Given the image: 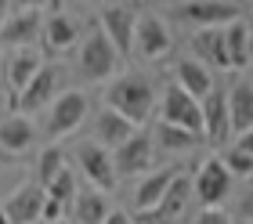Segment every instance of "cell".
I'll return each instance as SVG.
<instances>
[{
	"label": "cell",
	"mask_w": 253,
	"mask_h": 224,
	"mask_svg": "<svg viewBox=\"0 0 253 224\" xmlns=\"http://www.w3.org/2000/svg\"><path fill=\"white\" fill-rule=\"evenodd\" d=\"M105 109L112 112H120L126 123H148V116H152L156 109V90L152 84H148L145 76H137V73H126L120 80H112V87L105 94Z\"/></svg>",
	"instance_id": "6da1fadb"
},
{
	"label": "cell",
	"mask_w": 253,
	"mask_h": 224,
	"mask_svg": "<svg viewBox=\"0 0 253 224\" xmlns=\"http://www.w3.org/2000/svg\"><path fill=\"white\" fill-rule=\"evenodd\" d=\"M120 62H123V58L116 54V47L109 44V37L94 22V26L87 29V37L80 40V51H76V73H80V80H87V84H105V80H112V73L120 69Z\"/></svg>",
	"instance_id": "7a4b0ae2"
},
{
	"label": "cell",
	"mask_w": 253,
	"mask_h": 224,
	"mask_svg": "<svg viewBox=\"0 0 253 224\" xmlns=\"http://www.w3.org/2000/svg\"><path fill=\"white\" fill-rule=\"evenodd\" d=\"M137 18H141V15H137L130 4H109V7H101V15H98L101 33L109 37V44L116 47V54H120V58H130V54H134Z\"/></svg>",
	"instance_id": "3957f363"
},
{
	"label": "cell",
	"mask_w": 253,
	"mask_h": 224,
	"mask_svg": "<svg viewBox=\"0 0 253 224\" xmlns=\"http://www.w3.org/2000/svg\"><path fill=\"white\" fill-rule=\"evenodd\" d=\"M87 94L84 90H65L54 98L51 105V120H47V134L51 137H69L80 131V123L87 120Z\"/></svg>",
	"instance_id": "277c9868"
},
{
	"label": "cell",
	"mask_w": 253,
	"mask_h": 224,
	"mask_svg": "<svg viewBox=\"0 0 253 224\" xmlns=\"http://www.w3.org/2000/svg\"><path fill=\"white\" fill-rule=\"evenodd\" d=\"M76 163H80V170H84V178L94 184V192L109 195L112 188H116V167H112V152H105L101 145H94V141H84V145L76 148Z\"/></svg>",
	"instance_id": "5b68a950"
},
{
	"label": "cell",
	"mask_w": 253,
	"mask_h": 224,
	"mask_svg": "<svg viewBox=\"0 0 253 224\" xmlns=\"http://www.w3.org/2000/svg\"><path fill=\"white\" fill-rule=\"evenodd\" d=\"M159 112H163V123L181 127V131L203 137V109H199V101L188 98V94L181 90L177 84L163 94V105H159Z\"/></svg>",
	"instance_id": "8992f818"
},
{
	"label": "cell",
	"mask_w": 253,
	"mask_h": 224,
	"mask_svg": "<svg viewBox=\"0 0 253 224\" xmlns=\"http://www.w3.org/2000/svg\"><path fill=\"white\" fill-rule=\"evenodd\" d=\"M228 192H232V174L224 170L221 159H206L199 167V174H195V181H192V195L206 210H213L228 199Z\"/></svg>",
	"instance_id": "52a82bcc"
},
{
	"label": "cell",
	"mask_w": 253,
	"mask_h": 224,
	"mask_svg": "<svg viewBox=\"0 0 253 224\" xmlns=\"http://www.w3.org/2000/svg\"><path fill=\"white\" fill-rule=\"evenodd\" d=\"M43 203H47V192L33 181V184H22L18 192H11L4 203H0V210H4V217L11 224H40Z\"/></svg>",
	"instance_id": "ba28073f"
},
{
	"label": "cell",
	"mask_w": 253,
	"mask_h": 224,
	"mask_svg": "<svg viewBox=\"0 0 253 224\" xmlns=\"http://www.w3.org/2000/svg\"><path fill=\"white\" fill-rule=\"evenodd\" d=\"M174 37H170L167 22L156 15H141L137 18V33H134V54H141L145 62H156V58L170 54Z\"/></svg>",
	"instance_id": "9c48e42d"
},
{
	"label": "cell",
	"mask_w": 253,
	"mask_h": 224,
	"mask_svg": "<svg viewBox=\"0 0 253 224\" xmlns=\"http://www.w3.org/2000/svg\"><path fill=\"white\" fill-rule=\"evenodd\" d=\"M152 159H156V145H152V134H145V131H137L126 145H120L116 152H112L116 178L120 174H148Z\"/></svg>",
	"instance_id": "30bf717a"
},
{
	"label": "cell",
	"mask_w": 253,
	"mask_h": 224,
	"mask_svg": "<svg viewBox=\"0 0 253 224\" xmlns=\"http://www.w3.org/2000/svg\"><path fill=\"white\" fill-rule=\"evenodd\" d=\"M40 40H43V47H47L51 54H65L69 47H76L84 40V26H80L73 15H65V11H54V15L43 18Z\"/></svg>",
	"instance_id": "8fae6325"
},
{
	"label": "cell",
	"mask_w": 253,
	"mask_h": 224,
	"mask_svg": "<svg viewBox=\"0 0 253 224\" xmlns=\"http://www.w3.org/2000/svg\"><path fill=\"white\" fill-rule=\"evenodd\" d=\"M40 29H43V11L37 7H18L11 11L4 29H0V44H11V47H29L33 40H40Z\"/></svg>",
	"instance_id": "7c38bea8"
},
{
	"label": "cell",
	"mask_w": 253,
	"mask_h": 224,
	"mask_svg": "<svg viewBox=\"0 0 253 224\" xmlns=\"http://www.w3.org/2000/svg\"><path fill=\"white\" fill-rule=\"evenodd\" d=\"M203 109V137L213 141V145H224L228 134H232V120H228V90H210L199 101Z\"/></svg>",
	"instance_id": "4fadbf2b"
},
{
	"label": "cell",
	"mask_w": 253,
	"mask_h": 224,
	"mask_svg": "<svg viewBox=\"0 0 253 224\" xmlns=\"http://www.w3.org/2000/svg\"><path fill=\"white\" fill-rule=\"evenodd\" d=\"M33 141H37V131H33L29 116L15 112V116H4V120H0V156L22 159L33 148Z\"/></svg>",
	"instance_id": "5bb4252c"
},
{
	"label": "cell",
	"mask_w": 253,
	"mask_h": 224,
	"mask_svg": "<svg viewBox=\"0 0 253 224\" xmlns=\"http://www.w3.org/2000/svg\"><path fill=\"white\" fill-rule=\"evenodd\" d=\"M181 18L195 22L199 29H224L239 22V4H224V0H199V4H185Z\"/></svg>",
	"instance_id": "9a60e30c"
},
{
	"label": "cell",
	"mask_w": 253,
	"mask_h": 224,
	"mask_svg": "<svg viewBox=\"0 0 253 224\" xmlns=\"http://www.w3.org/2000/svg\"><path fill=\"white\" fill-rule=\"evenodd\" d=\"M54 90H58V69L43 65L40 73L33 76V84L18 94V109H22V116L40 112V109H47V105H54Z\"/></svg>",
	"instance_id": "2e32d148"
},
{
	"label": "cell",
	"mask_w": 253,
	"mask_h": 224,
	"mask_svg": "<svg viewBox=\"0 0 253 224\" xmlns=\"http://www.w3.org/2000/svg\"><path fill=\"white\" fill-rule=\"evenodd\" d=\"M137 134V127L134 123H126L120 112H112V109H101L94 116V145H101L105 152H116L120 145H126Z\"/></svg>",
	"instance_id": "e0dca14e"
},
{
	"label": "cell",
	"mask_w": 253,
	"mask_h": 224,
	"mask_svg": "<svg viewBox=\"0 0 253 224\" xmlns=\"http://www.w3.org/2000/svg\"><path fill=\"white\" fill-rule=\"evenodd\" d=\"M228 120H232V134L253 131V84L250 80H239L228 90Z\"/></svg>",
	"instance_id": "ac0fdd59"
},
{
	"label": "cell",
	"mask_w": 253,
	"mask_h": 224,
	"mask_svg": "<svg viewBox=\"0 0 253 224\" xmlns=\"http://www.w3.org/2000/svg\"><path fill=\"white\" fill-rule=\"evenodd\" d=\"M181 170H156V174H148V178L137 184V192H134V206L141 210V214H156L159 210V203H163V195H167V188L174 184V178H177Z\"/></svg>",
	"instance_id": "d6986e66"
},
{
	"label": "cell",
	"mask_w": 253,
	"mask_h": 224,
	"mask_svg": "<svg viewBox=\"0 0 253 224\" xmlns=\"http://www.w3.org/2000/svg\"><path fill=\"white\" fill-rule=\"evenodd\" d=\"M174 76H177V87L188 94V98L195 101H203L206 94L213 90V76H210V69L199 65L195 58H181V62L174 65Z\"/></svg>",
	"instance_id": "ffe728a7"
},
{
	"label": "cell",
	"mask_w": 253,
	"mask_h": 224,
	"mask_svg": "<svg viewBox=\"0 0 253 224\" xmlns=\"http://www.w3.org/2000/svg\"><path fill=\"white\" fill-rule=\"evenodd\" d=\"M192 51L195 62L206 69H228V51H224V29H199L192 37Z\"/></svg>",
	"instance_id": "44dd1931"
},
{
	"label": "cell",
	"mask_w": 253,
	"mask_h": 224,
	"mask_svg": "<svg viewBox=\"0 0 253 224\" xmlns=\"http://www.w3.org/2000/svg\"><path fill=\"white\" fill-rule=\"evenodd\" d=\"M40 69H43V62H40L37 51H29V47L15 51V54H11V62H7V84H11V90L22 94V90L33 84V76H37Z\"/></svg>",
	"instance_id": "7402d4cb"
},
{
	"label": "cell",
	"mask_w": 253,
	"mask_h": 224,
	"mask_svg": "<svg viewBox=\"0 0 253 224\" xmlns=\"http://www.w3.org/2000/svg\"><path fill=\"white\" fill-rule=\"evenodd\" d=\"M73 214H76V224H105V217L112 214V206H109V199L101 192H76Z\"/></svg>",
	"instance_id": "603a6c76"
},
{
	"label": "cell",
	"mask_w": 253,
	"mask_h": 224,
	"mask_svg": "<svg viewBox=\"0 0 253 224\" xmlns=\"http://www.w3.org/2000/svg\"><path fill=\"white\" fill-rule=\"evenodd\" d=\"M246 40H250V22H232L224 26V51H228V69H246L250 58H246Z\"/></svg>",
	"instance_id": "cb8c5ba5"
},
{
	"label": "cell",
	"mask_w": 253,
	"mask_h": 224,
	"mask_svg": "<svg viewBox=\"0 0 253 224\" xmlns=\"http://www.w3.org/2000/svg\"><path fill=\"white\" fill-rule=\"evenodd\" d=\"M199 141H203V137L181 131V127H170V123H156V134H152L156 152H188V148L199 145Z\"/></svg>",
	"instance_id": "d4e9b609"
},
{
	"label": "cell",
	"mask_w": 253,
	"mask_h": 224,
	"mask_svg": "<svg viewBox=\"0 0 253 224\" xmlns=\"http://www.w3.org/2000/svg\"><path fill=\"white\" fill-rule=\"evenodd\" d=\"M188 199H192V178H185V174H177L174 184L167 188V195H163V203H159L156 214L163 217V221H174L181 210L188 206Z\"/></svg>",
	"instance_id": "484cf974"
},
{
	"label": "cell",
	"mask_w": 253,
	"mask_h": 224,
	"mask_svg": "<svg viewBox=\"0 0 253 224\" xmlns=\"http://www.w3.org/2000/svg\"><path fill=\"white\" fill-rule=\"evenodd\" d=\"M62 170H65V152H62L58 145H47V148L40 152V163H37V184L47 188Z\"/></svg>",
	"instance_id": "4316f807"
},
{
	"label": "cell",
	"mask_w": 253,
	"mask_h": 224,
	"mask_svg": "<svg viewBox=\"0 0 253 224\" xmlns=\"http://www.w3.org/2000/svg\"><path fill=\"white\" fill-rule=\"evenodd\" d=\"M43 192H47V199H51V203H58L62 210H65V206H73V199H76V178H73V170L65 167L58 178H54L47 188H43Z\"/></svg>",
	"instance_id": "83f0119b"
},
{
	"label": "cell",
	"mask_w": 253,
	"mask_h": 224,
	"mask_svg": "<svg viewBox=\"0 0 253 224\" xmlns=\"http://www.w3.org/2000/svg\"><path fill=\"white\" fill-rule=\"evenodd\" d=\"M221 163H224V170L232 174V181L235 178H253V156H246V152H239V148H228L221 156Z\"/></svg>",
	"instance_id": "f1b7e54d"
},
{
	"label": "cell",
	"mask_w": 253,
	"mask_h": 224,
	"mask_svg": "<svg viewBox=\"0 0 253 224\" xmlns=\"http://www.w3.org/2000/svg\"><path fill=\"white\" fill-rule=\"evenodd\" d=\"M235 210H239V221H250V224H253V188H246V195L239 199Z\"/></svg>",
	"instance_id": "f546056e"
},
{
	"label": "cell",
	"mask_w": 253,
	"mask_h": 224,
	"mask_svg": "<svg viewBox=\"0 0 253 224\" xmlns=\"http://www.w3.org/2000/svg\"><path fill=\"white\" fill-rule=\"evenodd\" d=\"M199 224H228V217H224V214H217V210H203Z\"/></svg>",
	"instance_id": "4dcf8cb0"
},
{
	"label": "cell",
	"mask_w": 253,
	"mask_h": 224,
	"mask_svg": "<svg viewBox=\"0 0 253 224\" xmlns=\"http://www.w3.org/2000/svg\"><path fill=\"white\" fill-rule=\"evenodd\" d=\"M105 224H134V221H130V217H126V214H123V210H112V214L105 217Z\"/></svg>",
	"instance_id": "1f68e13d"
},
{
	"label": "cell",
	"mask_w": 253,
	"mask_h": 224,
	"mask_svg": "<svg viewBox=\"0 0 253 224\" xmlns=\"http://www.w3.org/2000/svg\"><path fill=\"white\" fill-rule=\"evenodd\" d=\"M137 224H170V221H163L159 214H141V221H137Z\"/></svg>",
	"instance_id": "d6a6232c"
},
{
	"label": "cell",
	"mask_w": 253,
	"mask_h": 224,
	"mask_svg": "<svg viewBox=\"0 0 253 224\" xmlns=\"http://www.w3.org/2000/svg\"><path fill=\"white\" fill-rule=\"evenodd\" d=\"M7 15H11V4H7V0H0V29H4V22H7Z\"/></svg>",
	"instance_id": "836d02e7"
},
{
	"label": "cell",
	"mask_w": 253,
	"mask_h": 224,
	"mask_svg": "<svg viewBox=\"0 0 253 224\" xmlns=\"http://www.w3.org/2000/svg\"><path fill=\"white\" fill-rule=\"evenodd\" d=\"M246 58H250V65H253V22H250V40H246Z\"/></svg>",
	"instance_id": "e575fe53"
},
{
	"label": "cell",
	"mask_w": 253,
	"mask_h": 224,
	"mask_svg": "<svg viewBox=\"0 0 253 224\" xmlns=\"http://www.w3.org/2000/svg\"><path fill=\"white\" fill-rule=\"evenodd\" d=\"M0 224H11V221H7V217H4V210H0Z\"/></svg>",
	"instance_id": "d590c367"
},
{
	"label": "cell",
	"mask_w": 253,
	"mask_h": 224,
	"mask_svg": "<svg viewBox=\"0 0 253 224\" xmlns=\"http://www.w3.org/2000/svg\"><path fill=\"white\" fill-rule=\"evenodd\" d=\"M54 224H69V221H54Z\"/></svg>",
	"instance_id": "8d00e7d4"
},
{
	"label": "cell",
	"mask_w": 253,
	"mask_h": 224,
	"mask_svg": "<svg viewBox=\"0 0 253 224\" xmlns=\"http://www.w3.org/2000/svg\"><path fill=\"white\" fill-rule=\"evenodd\" d=\"M239 224H250V221H239Z\"/></svg>",
	"instance_id": "74e56055"
},
{
	"label": "cell",
	"mask_w": 253,
	"mask_h": 224,
	"mask_svg": "<svg viewBox=\"0 0 253 224\" xmlns=\"http://www.w3.org/2000/svg\"><path fill=\"white\" fill-rule=\"evenodd\" d=\"M250 84H253V80H250Z\"/></svg>",
	"instance_id": "f35d334b"
}]
</instances>
